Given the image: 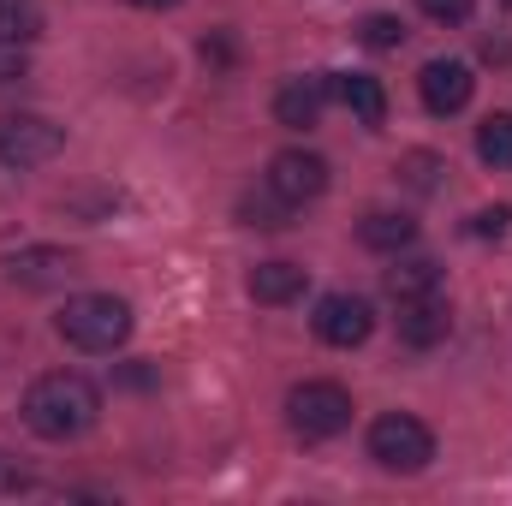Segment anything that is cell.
<instances>
[{"instance_id":"obj_1","label":"cell","mask_w":512,"mask_h":506,"mask_svg":"<svg viewBox=\"0 0 512 506\" xmlns=\"http://www.w3.org/2000/svg\"><path fill=\"white\" fill-rule=\"evenodd\" d=\"M96 417H102V393H96V381L78 376V370H48V376L30 381V393H24V423L42 441H78Z\"/></svg>"},{"instance_id":"obj_2","label":"cell","mask_w":512,"mask_h":506,"mask_svg":"<svg viewBox=\"0 0 512 506\" xmlns=\"http://www.w3.org/2000/svg\"><path fill=\"white\" fill-rule=\"evenodd\" d=\"M54 328H60V340H66L72 352L108 358V352H120L131 340V304L114 298V292H78V298L60 304Z\"/></svg>"},{"instance_id":"obj_3","label":"cell","mask_w":512,"mask_h":506,"mask_svg":"<svg viewBox=\"0 0 512 506\" xmlns=\"http://www.w3.org/2000/svg\"><path fill=\"white\" fill-rule=\"evenodd\" d=\"M286 423L304 441H334L352 429V393L340 381H298L286 393Z\"/></svg>"},{"instance_id":"obj_4","label":"cell","mask_w":512,"mask_h":506,"mask_svg":"<svg viewBox=\"0 0 512 506\" xmlns=\"http://www.w3.org/2000/svg\"><path fill=\"white\" fill-rule=\"evenodd\" d=\"M370 459H376L382 471L417 477V471L435 459V435H429L423 417H411V411H387V417L370 423Z\"/></svg>"},{"instance_id":"obj_5","label":"cell","mask_w":512,"mask_h":506,"mask_svg":"<svg viewBox=\"0 0 512 506\" xmlns=\"http://www.w3.org/2000/svg\"><path fill=\"white\" fill-rule=\"evenodd\" d=\"M66 149V131L42 114H0V167H48Z\"/></svg>"},{"instance_id":"obj_6","label":"cell","mask_w":512,"mask_h":506,"mask_svg":"<svg viewBox=\"0 0 512 506\" xmlns=\"http://www.w3.org/2000/svg\"><path fill=\"white\" fill-rule=\"evenodd\" d=\"M310 328H316L322 346L352 352V346H364V340L376 334V310H370V298H358V292H328V298L316 304Z\"/></svg>"},{"instance_id":"obj_7","label":"cell","mask_w":512,"mask_h":506,"mask_svg":"<svg viewBox=\"0 0 512 506\" xmlns=\"http://www.w3.org/2000/svg\"><path fill=\"white\" fill-rule=\"evenodd\" d=\"M274 197H286L292 209H304V203H316L322 191H328V161L316 155V149H280L274 161H268V179H262Z\"/></svg>"},{"instance_id":"obj_8","label":"cell","mask_w":512,"mask_h":506,"mask_svg":"<svg viewBox=\"0 0 512 506\" xmlns=\"http://www.w3.org/2000/svg\"><path fill=\"white\" fill-rule=\"evenodd\" d=\"M471 90H477V78H471L465 60H429L417 72V96H423L429 114H459L471 102Z\"/></svg>"},{"instance_id":"obj_9","label":"cell","mask_w":512,"mask_h":506,"mask_svg":"<svg viewBox=\"0 0 512 506\" xmlns=\"http://www.w3.org/2000/svg\"><path fill=\"white\" fill-rule=\"evenodd\" d=\"M447 334H453V310H447V298H441V292L399 298V340H405V346L429 352V346H441Z\"/></svg>"},{"instance_id":"obj_10","label":"cell","mask_w":512,"mask_h":506,"mask_svg":"<svg viewBox=\"0 0 512 506\" xmlns=\"http://www.w3.org/2000/svg\"><path fill=\"white\" fill-rule=\"evenodd\" d=\"M334 90H328V78H292L280 96H274V120L292 131H310L322 120V102H328Z\"/></svg>"},{"instance_id":"obj_11","label":"cell","mask_w":512,"mask_h":506,"mask_svg":"<svg viewBox=\"0 0 512 506\" xmlns=\"http://www.w3.org/2000/svg\"><path fill=\"white\" fill-rule=\"evenodd\" d=\"M328 90L352 108V120H358V126H382V120H387V90L370 78V72H334V78H328Z\"/></svg>"},{"instance_id":"obj_12","label":"cell","mask_w":512,"mask_h":506,"mask_svg":"<svg viewBox=\"0 0 512 506\" xmlns=\"http://www.w3.org/2000/svg\"><path fill=\"white\" fill-rule=\"evenodd\" d=\"M304 286H310V274H304L298 262H256L251 268V298L256 304H292V298H304Z\"/></svg>"},{"instance_id":"obj_13","label":"cell","mask_w":512,"mask_h":506,"mask_svg":"<svg viewBox=\"0 0 512 506\" xmlns=\"http://www.w3.org/2000/svg\"><path fill=\"white\" fill-rule=\"evenodd\" d=\"M358 239H364L370 251H382V256H399L411 239H417V221H411V215H399V209H376V215H364Z\"/></svg>"},{"instance_id":"obj_14","label":"cell","mask_w":512,"mask_h":506,"mask_svg":"<svg viewBox=\"0 0 512 506\" xmlns=\"http://www.w3.org/2000/svg\"><path fill=\"white\" fill-rule=\"evenodd\" d=\"M387 292H393V298L441 292V262H429V256H393V268H387Z\"/></svg>"},{"instance_id":"obj_15","label":"cell","mask_w":512,"mask_h":506,"mask_svg":"<svg viewBox=\"0 0 512 506\" xmlns=\"http://www.w3.org/2000/svg\"><path fill=\"white\" fill-rule=\"evenodd\" d=\"M36 36H42V6L36 0H0V42L30 48Z\"/></svg>"},{"instance_id":"obj_16","label":"cell","mask_w":512,"mask_h":506,"mask_svg":"<svg viewBox=\"0 0 512 506\" xmlns=\"http://www.w3.org/2000/svg\"><path fill=\"white\" fill-rule=\"evenodd\" d=\"M477 161L483 167H512V114H489L483 126H477Z\"/></svg>"},{"instance_id":"obj_17","label":"cell","mask_w":512,"mask_h":506,"mask_svg":"<svg viewBox=\"0 0 512 506\" xmlns=\"http://www.w3.org/2000/svg\"><path fill=\"white\" fill-rule=\"evenodd\" d=\"M60 274H72V262L60 251H24L12 256V280H24V286H48V280H60Z\"/></svg>"},{"instance_id":"obj_18","label":"cell","mask_w":512,"mask_h":506,"mask_svg":"<svg viewBox=\"0 0 512 506\" xmlns=\"http://www.w3.org/2000/svg\"><path fill=\"white\" fill-rule=\"evenodd\" d=\"M239 215H245V227H286V215H292V203H286V197H274V191H268V185H262V197H245V203H239Z\"/></svg>"},{"instance_id":"obj_19","label":"cell","mask_w":512,"mask_h":506,"mask_svg":"<svg viewBox=\"0 0 512 506\" xmlns=\"http://www.w3.org/2000/svg\"><path fill=\"white\" fill-rule=\"evenodd\" d=\"M358 36H364L370 48H399V42H405V18H393V12H370V18L358 24Z\"/></svg>"},{"instance_id":"obj_20","label":"cell","mask_w":512,"mask_h":506,"mask_svg":"<svg viewBox=\"0 0 512 506\" xmlns=\"http://www.w3.org/2000/svg\"><path fill=\"white\" fill-rule=\"evenodd\" d=\"M399 173L417 185V191H435V173H441V155H429V149H411L405 161H399Z\"/></svg>"},{"instance_id":"obj_21","label":"cell","mask_w":512,"mask_h":506,"mask_svg":"<svg viewBox=\"0 0 512 506\" xmlns=\"http://www.w3.org/2000/svg\"><path fill=\"white\" fill-rule=\"evenodd\" d=\"M423 6V18H435V24H465L471 12H477V0H417Z\"/></svg>"},{"instance_id":"obj_22","label":"cell","mask_w":512,"mask_h":506,"mask_svg":"<svg viewBox=\"0 0 512 506\" xmlns=\"http://www.w3.org/2000/svg\"><path fill=\"white\" fill-rule=\"evenodd\" d=\"M507 227H512V209H507V203H495V209H483V215L471 221V233H477V239H507Z\"/></svg>"},{"instance_id":"obj_23","label":"cell","mask_w":512,"mask_h":506,"mask_svg":"<svg viewBox=\"0 0 512 506\" xmlns=\"http://www.w3.org/2000/svg\"><path fill=\"white\" fill-rule=\"evenodd\" d=\"M24 72H30V66H24V48H6V42H0V84H18Z\"/></svg>"},{"instance_id":"obj_24","label":"cell","mask_w":512,"mask_h":506,"mask_svg":"<svg viewBox=\"0 0 512 506\" xmlns=\"http://www.w3.org/2000/svg\"><path fill=\"white\" fill-rule=\"evenodd\" d=\"M0 489H30V477H24V471H12V465L0 459Z\"/></svg>"},{"instance_id":"obj_25","label":"cell","mask_w":512,"mask_h":506,"mask_svg":"<svg viewBox=\"0 0 512 506\" xmlns=\"http://www.w3.org/2000/svg\"><path fill=\"white\" fill-rule=\"evenodd\" d=\"M131 6H143V12H173L179 0H131Z\"/></svg>"}]
</instances>
